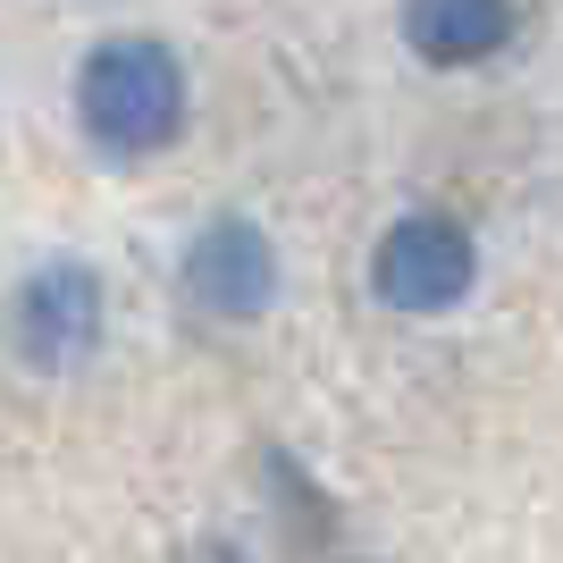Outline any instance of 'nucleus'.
<instances>
[{
	"label": "nucleus",
	"instance_id": "1",
	"mask_svg": "<svg viewBox=\"0 0 563 563\" xmlns=\"http://www.w3.org/2000/svg\"><path fill=\"white\" fill-rule=\"evenodd\" d=\"M76 118H85V135L110 161L168 152L177 126H186V68H177V51L152 43V34L93 43L76 59Z\"/></svg>",
	"mask_w": 563,
	"mask_h": 563
},
{
	"label": "nucleus",
	"instance_id": "2",
	"mask_svg": "<svg viewBox=\"0 0 563 563\" xmlns=\"http://www.w3.org/2000/svg\"><path fill=\"white\" fill-rule=\"evenodd\" d=\"M471 278H479V253H471V235L454 228L446 211H412L396 219V228L378 235L371 253V286L387 311H412V320H429V311H454L471 295Z\"/></svg>",
	"mask_w": 563,
	"mask_h": 563
},
{
	"label": "nucleus",
	"instance_id": "3",
	"mask_svg": "<svg viewBox=\"0 0 563 563\" xmlns=\"http://www.w3.org/2000/svg\"><path fill=\"white\" fill-rule=\"evenodd\" d=\"M9 345L34 371H76L101 345V278L85 261H51L9 295Z\"/></svg>",
	"mask_w": 563,
	"mask_h": 563
},
{
	"label": "nucleus",
	"instance_id": "4",
	"mask_svg": "<svg viewBox=\"0 0 563 563\" xmlns=\"http://www.w3.org/2000/svg\"><path fill=\"white\" fill-rule=\"evenodd\" d=\"M186 295L211 320H261L278 303V253L253 219H211L186 253Z\"/></svg>",
	"mask_w": 563,
	"mask_h": 563
},
{
	"label": "nucleus",
	"instance_id": "5",
	"mask_svg": "<svg viewBox=\"0 0 563 563\" xmlns=\"http://www.w3.org/2000/svg\"><path fill=\"white\" fill-rule=\"evenodd\" d=\"M514 34V0H404V43L429 68H479Z\"/></svg>",
	"mask_w": 563,
	"mask_h": 563
}]
</instances>
